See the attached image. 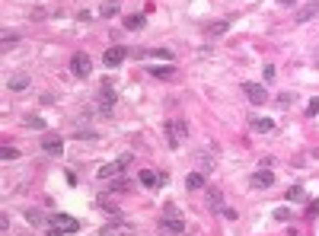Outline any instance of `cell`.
<instances>
[{
	"label": "cell",
	"mask_w": 319,
	"mask_h": 236,
	"mask_svg": "<svg viewBox=\"0 0 319 236\" xmlns=\"http://www.w3.org/2000/svg\"><path fill=\"white\" fill-rule=\"evenodd\" d=\"M163 131H166V141H170V147L176 150V147H182L185 137H189V122H185V118H170V122L163 125Z\"/></svg>",
	"instance_id": "6da1fadb"
},
{
	"label": "cell",
	"mask_w": 319,
	"mask_h": 236,
	"mask_svg": "<svg viewBox=\"0 0 319 236\" xmlns=\"http://www.w3.org/2000/svg\"><path fill=\"white\" fill-rule=\"evenodd\" d=\"M115 102H118V93L112 89V83L106 80V83H102V89L96 93V112H99V115H112Z\"/></svg>",
	"instance_id": "7a4b0ae2"
},
{
	"label": "cell",
	"mask_w": 319,
	"mask_h": 236,
	"mask_svg": "<svg viewBox=\"0 0 319 236\" xmlns=\"http://www.w3.org/2000/svg\"><path fill=\"white\" fill-rule=\"evenodd\" d=\"M128 166H131V153H125V156H118V160L106 163L102 169H96V179H115V175H125Z\"/></svg>",
	"instance_id": "3957f363"
},
{
	"label": "cell",
	"mask_w": 319,
	"mask_h": 236,
	"mask_svg": "<svg viewBox=\"0 0 319 236\" xmlns=\"http://www.w3.org/2000/svg\"><path fill=\"white\" fill-rule=\"evenodd\" d=\"M48 227L61 230V233H77V230H80V220L70 217V214H55V217H48Z\"/></svg>",
	"instance_id": "277c9868"
},
{
	"label": "cell",
	"mask_w": 319,
	"mask_h": 236,
	"mask_svg": "<svg viewBox=\"0 0 319 236\" xmlns=\"http://www.w3.org/2000/svg\"><path fill=\"white\" fill-rule=\"evenodd\" d=\"M163 230H166V233H176V236H182V233H185V220H182V214L170 208V211L163 214Z\"/></svg>",
	"instance_id": "5b68a950"
},
{
	"label": "cell",
	"mask_w": 319,
	"mask_h": 236,
	"mask_svg": "<svg viewBox=\"0 0 319 236\" xmlns=\"http://www.w3.org/2000/svg\"><path fill=\"white\" fill-rule=\"evenodd\" d=\"M128 48H122V45H112V48H106V54H102V64L106 67H122V61L128 58Z\"/></svg>",
	"instance_id": "8992f818"
},
{
	"label": "cell",
	"mask_w": 319,
	"mask_h": 236,
	"mask_svg": "<svg viewBox=\"0 0 319 236\" xmlns=\"http://www.w3.org/2000/svg\"><path fill=\"white\" fill-rule=\"evenodd\" d=\"M70 70H74V77H80V80H86L89 70H93V61H89V54H74L70 58Z\"/></svg>",
	"instance_id": "52a82bcc"
},
{
	"label": "cell",
	"mask_w": 319,
	"mask_h": 236,
	"mask_svg": "<svg viewBox=\"0 0 319 236\" xmlns=\"http://www.w3.org/2000/svg\"><path fill=\"white\" fill-rule=\"evenodd\" d=\"M249 185L252 189H268V185H275V169H255V172L249 175Z\"/></svg>",
	"instance_id": "ba28073f"
},
{
	"label": "cell",
	"mask_w": 319,
	"mask_h": 236,
	"mask_svg": "<svg viewBox=\"0 0 319 236\" xmlns=\"http://www.w3.org/2000/svg\"><path fill=\"white\" fill-rule=\"evenodd\" d=\"M42 150L51 153V156H61L64 153V137L61 134H45L42 137Z\"/></svg>",
	"instance_id": "9c48e42d"
},
{
	"label": "cell",
	"mask_w": 319,
	"mask_h": 236,
	"mask_svg": "<svg viewBox=\"0 0 319 236\" xmlns=\"http://www.w3.org/2000/svg\"><path fill=\"white\" fill-rule=\"evenodd\" d=\"M243 93L249 96V102H252V106H265V102H268V93H265V86H262V83H246V86H243Z\"/></svg>",
	"instance_id": "30bf717a"
},
{
	"label": "cell",
	"mask_w": 319,
	"mask_h": 236,
	"mask_svg": "<svg viewBox=\"0 0 319 236\" xmlns=\"http://www.w3.org/2000/svg\"><path fill=\"white\" fill-rule=\"evenodd\" d=\"M125 233H131V227H128L125 220H118V217L99 227V236H125Z\"/></svg>",
	"instance_id": "8fae6325"
},
{
	"label": "cell",
	"mask_w": 319,
	"mask_h": 236,
	"mask_svg": "<svg viewBox=\"0 0 319 236\" xmlns=\"http://www.w3.org/2000/svg\"><path fill=\"white\" fill-rule=\"evenodd\" d=\"M249 131H255V134H268V131H275V118H265V115H249Z\"/></svg>",
	"instance_id": "7c38bea8"
},
{
	"label": "cell",
	"mask_w": 319,
	"mask_h": 236,
	"mask_svg": "<svg viewBox=\"0 0 319 236\" xmlns=\"http://www.w3.org/2000/svg\"><path fill=\"white\" fill-rule=\"evenodd\" d=\"M137 179H141L144 189H156L160 182H166V175H163V172H153V169H141V175H137Z\"/></svg>",
	"instance_id": "4fadbf2b"
},
{
	"label": "cell",
	"mask_w": 319,
	"mask_h": 236,
	"mask_svg": "<svg viewBox=\"0 0 319 236\" xmlns=\"http://www.w3.org/2000/svg\"><path fill=\"white\" fill-rule=\"evenodd\" d=\"M125 29H128V32H141L144 26H147V16L144 13H131V16H125Z\"/></svg>",
	"instance_id": "5bb4252c"
},
{
	"label": "cell",
	"mask_w": 319,
	"mask_h": 236,
	"mask_svg": "<svg viewBox=\"0 0 319 236\" xmlns=\"http://www.w3.org/2000/svg\"><path fill=\"white\" fill-rule=\"evenodd\" d=\"M316 13H319V0H310V3H303V7L297 10V22H310Z\"/></svg>",
	"instance_id": "9a60e30c"
},
{
	"label": "cell",
	"mask_w": 319,
	"mask_h": 236,
	"mask_svg": "<svg viewBox=\"0 0 319 236\" xmlns=\"http://www.w3.org/2000/svg\"><path fill=\"white\" fill-rule=\"evenodd\" d=\"M147 70L156 77V80H172V77H176V67H172V64H153V67H147Z\"/></svg>",
	"instance_id": "2e32d148"
},
{
	"label": "cell",
	"mask_w": 319,
	"mask_h": 236,
	"mask_svg": "<svg viewBox=\"0 0 319 236\" xmlns=\"http://www.w3.org/2000/svg\"><path fill=\"white\" fill-rule=\"evenodd\" d=\"M227 29H230V20H217V22H208V26H204V35H208V39H217Z\"/></svg>",
	"instance_id": "e0dca14e"
},
{
	"label": "cell",
	"mask_w": 319,
	"mask_h": 236,
	"mask_svg": "<svg viewBox=\"0 0 319 236\" xmlns=\"http://www.w3.org/2000/svg\"><path fill=\"white\" fill-rule=\"evenodd\" d=\"M131 189H134V182H131V179H125V175H118L115 182L109 185V195H128Z\"/></svg>",
	"instance_id": "ac0fdd59"
},
{
	"label": "cell",
	"mask_w": 319,
	"mask_h": 236,
	"mask_svg": "<svg viewBox=\"0 0 319 236\" xmlns=\"http://www.w3.org/2000/svg\"><path fill=\"white\" fill-rule=\"evenodd\" d=\"M26 86H29V74H13V77L7 80V89H10V93H22Z\"/></svg>",
	"instance_id": "d6986e66"
},
{
	"label": "cell",
	"mask_w": 319,
	"mask_h": 236,
	"mask_svg": "<svg viewBox=\"0 0 319 236\" xmlns=\"http://www.w3.org/2000/svg\"><path fill=\"white\" fill-rule=\"evenodd\" d=\"M208 208L217 211V214L224 211V192H220V189H211V192H208Z\"/></svg>",
	"instance_id": "ffe728a7"
},
{
	"label": "cell",
	"mask_w": 319,
	"mask_h": 236,
	"mask_svg": "<svg viewBox=\"0 0 319 236\" xmlns=\"http://www.w3.org/2000/svg\"><path fill=\"white\" fill-rule=\"evenodd\" d=\"M185 189L189 192H201L204 189V172H189L185 175Z\"/></svg>",
	"instance_id": "44dd1931"
},
{
	"label": "cell",
	"mask_w": 319,
	"mask_h": 236,
	"mask_svg": "<svg viewBox=\"0 0 319 236\" xmlns=\"http://www.w3.org/2000/svg\"><path fill=\"white\" fill-rule=\"evenodd\" d=\"M122 13V0H106L99 7V16H118Z\"/></svg>",
	"instance_id": "7402d4cb"
},
{
	"label": "cell",
	"mask_w": 319,
	"mask_h": 236,
	"mask_svg": "<svg viewBox=\"0 0 319 236\" xmlns=\"http://www.w3.org/2000/svg\"><path fill=\"white\" fill-rule=\"evenodd\" d=\"M144 58H156L163 64H172V51H166V48H150V51H144Z\"/></svg>",
	"instance_id": "603a6c76"
},
{
	"label": "cell",
	"mask_w": 319,
	"mask_h": 236,
	"mask_svg": "<svg viewBox=\"0 0 319 236\" xmlns=\"http://www.w3.org/2000/svg\"><path fill=\"white\" fill-rule=\"evenodd\" d=\"M96 204H99V211H106V214H112V217H118V204L112 201V198H106V195H99L96 198Z\"/></svg>",
	"instance_id": "cb8c5ba5"
},
{
	"label": "cell",
	"mask_w": 319,
	"mask_h": 236,
	"mask_svg": "<svg viewBox=\"0 0 319 236\" xmlns=\"http://www.w3.org/2000/svg\"><path fill=\"white\" fill-rule=\"evenodd\" d=\"M26 220L32 223V227H48V217L42 214V211H35V208H29V211H26Z\"/></svg>",
	"instance_id": "d4e9b609"
},
{
	"label": "cell",
	"mask_w": 319,
	"mask_h": 236,
	"mask_svg": "<svg viewBox=\"0 0 319 236\" xmlns=\"http://www.w3.org/2000/svg\"><path fill=\"white\" fill-rule=\"evenodd\" d=\"M287 201H291V204H297V201H303V198H306V192H303V185H291V189H287Z\"/></svg>",
	"instance_id": "484cf974"
},
{
	"label": "cell",
	"mask_w": 319,
	"mask_h": 236,
	"mask_svg": "<svg viewBox=\"0 0 319 236\" xmlns=\"http://www.w3.org/2000/svg\"><path fill=\"white\" fill-rule=\"evenodd\" d=\"M20 45V32H3V48H16Z\"/></svg>",
	"instance_id": "4316f807"
},
{
	"label": "cell",
	"mask_w": 319,
	"mask_h": 236,
	"mask_svg": "<svg viewBox=\"0 0 319 236\" xmlns=\"http://www.w3.org/2000/svg\"><path fill=\"white\" fill-rule=\"evenodd\" d=\"M313 115H319V96H313V99L306 102V118H313Z\"/></svg>",
	"instance_id": "83f0119b"
},
{
	"label": "cell",
	"mask_w": 319,
	"mask_h": 236,
	"mask_svg": "<svg viewBox=\"0 0 319 236\" xmlns=\"http://www.w3.org/2000/svg\"><path fill=\"white\" fill-rule=\"evenodd\" d=\"M74 137L77 141H96L99 134H96V131H74Z\"/></svg>",
	"instance_id": "f1b7e54d"
},
{
	"label": "cell",
	"mask_w": 319,
	"mask_h": 236,
	"mask_svg": "<svg viewBox=\"0 0 319 236\" xmlns=\"http://www.w3.org/2000/svg\"><path fill=\"white\" fill-rule=\"evenodd\" d=\"M0 156H3V160H16L20 150H16V147H0Z\"/></svg>",
	"instance_id": "f546056e"
},
{
	"label": "cell",
	"mask_w": 319,
	"mask_h": 236,
	"mask_svg": "<svg viewBox=\"0 0 319 236\" xmlns=\"http://www.w3.org/2000/svg\"><path fill=\"white\" fill-rule=\"evenodd\" d=\"M26 125H29V128H45V122H42L39 115H29V118H26Z\"/></svg>",
	"instance_id": "4dcf8cb0"
},
{
	"label": "cell",
	"mask_w": 319,
	"mask_h": 236,
	"mask_svg": "<svg viewBox=\"0 0 319 236\" xmlns=\"http://www.w3.org/2000/svg\"><path fill=\"white\" fill-rule=\"evenodd\" d=\"M275 74H278V70H275V64H265V83H272Z\"/></svg>",
	"instance_id": "1f68e13d"
},
{
	"label": "cell",
	"mask_w": 319,
	"mask_h": 236,
	"mask_svg": "<svg viewBox=\"0 0 319 236\" xmlns=\"http://www.w3.org/2000/svg\"><path fill=\"white\" fill-rule=\"evenodd\" d=\"M275 220H291V211H287V208H278V211H275Z\"/></svg>",
	"instance_id": "d6a6232c"
},
{
	"label": "cell",
	"mask_w": 319,
	"mask_h": 236,
	"mask_svg": "<svg viewBox=\"0 0 319 236\" xmlns=\"http://www.w3.org/2000/svg\"><path fill=\"white\" fill-rule=\"evenodd\" d=\"M291 102H294V93H281L278 96V106H291Z\"/></svg>",
	"instance_id": "836d02e7"
},
{
	"label": "cell",
	"mask_w": 319,
	"mask_h": 236,
	"mask_svg": "<svg viewBox=\"0 0 319 236\" xmlns=\"http://www.w3.org/2000/svg\"><path fill=\"white\" fill-rule=\"evenodd\" d=\"M306 214H310V217H316V214H319V198H316V201H310V208H306Z\"/></svg>",
	"instance_id": "e575fe53"
},
{
	"label": "cell",
	"mask_w": 319,
	"mask_h": 236,
	"mask_svg": "<svg viewBox=\"0 0 319 236\" xmlns=\"http://www.w3.org/2000/svg\"><path fill=\"white\" fill-rule=\"evenodd\" d=\"M220 214H224L227 220H236V211H233V208H224V211H220Z\"/></svg>",
	"instance_id": "d590c367"
},
{
	"label": "cell",
	"mask_w": 319,
	"mask_h": 236,
	"mask_svg": "<svg viewBox=\"0 0 319 236\" xmlns=\"http://www.w3.org/2000/svg\"><path fill=\"white\" fill-rule=\"evenodd\" d=\"M45 236H64L61 230H55V227H45Z\"/></svg>",
	"instance_id": "8d00e7d4"
},
{
	"label": "cell",
	"mask_w": 319,
	"mask_h": 236,
	"mask_svg": "<svg viewBox=\"0 0 319 236\" xmlns=\"http://www.w3.org/2000/svg\"><path fill=\"white\" fill-rule=\"evenodd\" d=\"M281 7H294V3H297V0H278Z\"/></svg>",
	"instance_id": "74e56055"
}]
</instances>
